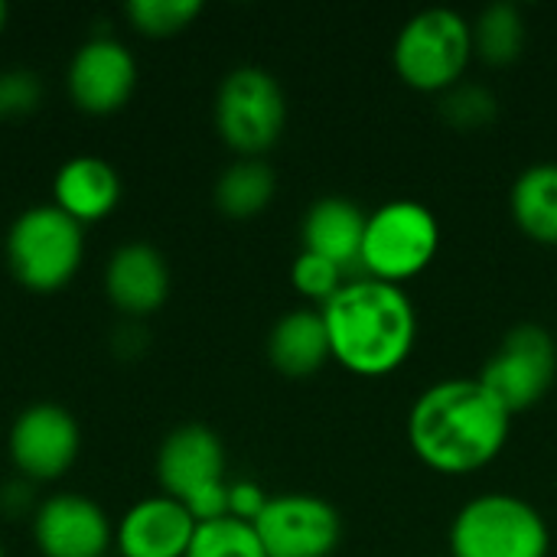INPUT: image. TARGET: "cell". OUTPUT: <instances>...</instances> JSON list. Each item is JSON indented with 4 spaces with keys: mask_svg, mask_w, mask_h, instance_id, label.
<instances>
[{
    "mask_svg": "<svg viewBox=\"0 0 557 557\" xmlns=\"http://www.w3.org/2000/svg\"><path fill=\"white\" fill-rule=\"evenodd\" d=\"M104 287L117 310L131 317H147L163 307L170 294V271L153 245L134 242V245H121L111 255L104 271Z\"/></svg>",
    "mask_w": 557,
    "mask_h": 557,
    "instance_id": "cell-15",
    "label": "cell"
},
{
    "mask_svg": "<svg viewBox=\"0 0 557 557\" xmlns=\"http://www.w3.org/2000/svg\"><path fill=\"white\" fill-rule=\"evenodd\" d=\"M441 248V225L424 202L395 199L379 206L366 222L362 271L372 281L398 284L418 277Z\"/></svg>",
    "mask_w": 557,
    "mask_h": 557,
    "instance_id": "cell-7",
    "label": "cell"
},
{
    "mask_svg": "<svg viewBox=\"0 0 557 557\" xmlns=\"http://www.w3.org/2000/svg\"><path fill=\"white\" fill-rule=\"evenodd\" d=\"M55 209H62L78 225L98 222L114 212L121 199V180L111 163L101 157H72L59 166L52 183Z\"/></svg>",
    "mask_w": 557,
    "mask_h": 557,
    "instance_id": "cell-17",
    "label": "cell"
},
{
    "mask_svg": "<svg viewBox=\"0 0 557 557\" xmlns=\"http://www.w3.org/2000/svg\"><path fill=\"white\" fill-rule=\"evenodd\" d=\"M512 414L480 379H447L421 392L408 414V441L418 460L444 476L490 467L509 441Z\"/></svg>",
    "mask_w": 557,
    "mask_h": 557,
    "instance_id": "cell-1",
    "label": "cell"
},
{
    "mask_svg": "<svg viewBox=\"0 0 557 557\" xmlns=\"http://www.w3.org/2000/svg\"><path fill=\"white\" fill-rule=\"evenodd\" d=\"M85 235L75 219L55 206H33L7 232V264L33 294L62 290L82 268Z\"/></svg>",
    "mask_w": 557,
    "mask_h": 557,
    "instance_id": "cell-3",
    "label": "cell"
},
{
    "mask_svg": "<svg viewBox=\"0 0 557 557\" xmlns=\"http://www.w3.org/2000/svg\"><path fill=\"white\" fill-rule=\"evenodd\" d=\"M124 13L134 23V29L144 36H173V33H183L202 13V3L199 0H131Z\"/></svg>",
    "mask_w": 557,
    "mask_h": 557,
    "instance_id": "cell-24",
    "label": "cell"
},
{
    "mask_svg": "<svg viewBox=\"0 0 557 557\" xmlns=\"http://www.w3.org/2000/svg\"><path fill=\"white\" fill-rule=\"evenodd\" d=\"M69 95L88 114H111L127 104L137 85L134 55L111 36L85 42L69 62Z\"/></svg>",
    "mask_w": 557,
    "mask_h": 557,
    "instance_id": "cell-13",
    "label": "cell"
},
{
    "mask_svg": "<svg viewBox=\"0 0 557 557\" xmlns=\"http://www.w3.org/2000/svg\"><path fill=\"white\" fill-rule=\"evenodd\" d=\"M78 421L59 405H33L10 428V460L26 480H59L78 457Z\"/></svg>",
    "mask_w": 557,
    "mask_h": 557,
    "instance_id": "cell-11",
    "label": "cell"
},
{
    "mask_svg": "<svg viewBox=\"0 0 557 557\" xmlns=\"http://www.w3.org/2000/svg\"><path fill=\"white\" fill-rule=\"evenodd\" d=\"M0 557H3V545H0Z\"/></svg>",
    "mask_w": 557,
    "mask_h": 557,
    "instance_id": "cell-30",
    "label": "cell"
},
{
    "mask_svg": "<svg viewBox=\"0 0 557 557\" xmlns=\"http://www.w3.org/2000/svg\"><path fill=\"white\" fill-rule=\"evenodd\" d=\"M196 519L183 503L170 496H150L137 503L114 529V545L121 557H186Z\"/></svg>",
    "mask_w": 557,
    "mask_h": 557,
    "instance_id": "cell-14",
    "label": "cell"
},
{
    "mask_svg": "<svg viewBox=\"0 0 557 557\" xmlns=\"http://www.w3.org/2000/svg\"><path fill=\"white\" fill-rule=\"evenodd\" d=\"M29 486H23V483H10L7 490H3V496H0V509L7 512V516H20L26 506H29Z\"/></svg>",
    "mask_w": 557,
    "mask_h": 557,
    "instance_id": "cell-28",
    "label": "cell"
},
{
    "mask_svg": "<svg viewBox=\"0 0 557 557\" xmlns=\"http://www.w3.org/2000/svg\"><path fill=\"white\" fill-rule=\"evenodd\" d=\"M496 114H499V101L483 85H454L441 98V117L454 131H463V134L490 127L496 121Z\"/></svg>",
    "mask_w": 557,
    "mask_h": 557,
    "instance_id": "cell-23",
    "label": "cell"
},
{
    "mask_svg": "<svg viewBox=\"0 0 557 557\" xmlns=\"http://www.w3.org/2000/svg\"><path fill=\"white\" fill-rule=\"evenodd\" d=\"M3 26H7V3L0 0V33H3Z\"/></svg>",
    "mask_w": 557,
    "mask_h": 557,
    "instance_id": "cell-29",
    "label": "cell"
},
{
    "mask_svg": "<svg viewBox=\"0 0 557 557\" xmlns=\"http://www.w3.org/2000/svg\"><path fill=\"white\" fill-rule=\"evenodd\" d=\"M268 503H271V496H268L258 483H251V480L228 483V516H232V519L255 525Z\"/></svg>",
    "mask_w": 557,
    "mask_h": 557,
    "instance_id": "cell-27",
    "label": "cell"
},
{
    "mask_svg": "<svg viewBox=\"0 0 557 557\" xmlns=\"http://www.w3.org/2000/svg\"><path fill=\"white\" fill-rule=\"evenodd\" d=\"M287 124V98L277 78L258 65L228 72L215 95V127L222 140L242 157L271 150Z\"/></svg>",
    "mask_w": 557,
    "mask_h": 557,
    "instance_id": "cell-8",
    "label": "cell"
},
{
    "mask_svg": "<svg viewBox=\"0 0 557 557\" xmlns=\"http://www.w3.org/2000/svg\"><path fill=\"white\" fill-rule=\"evenodd\" d=\"M186 557H268L261 548V539L255 532V525L238 522L232 516L215 519V522H202L196 525L193 545Z\"/></svg>",
    "mask_w": 557,
    "mask_h": 557,
    "instance_id": "cell-22",
    "label": "cell"
},
{
    "mask_svg": "<svg viewBox=\"0 0 557 557\" xmlns=\"http://www.w3.org/2000/svg\"><path fill=\"white\" fill-rule=\"evenodd\" d=\"M454 557H548L552 532L542 512L509 493L467 503L450 525Z\"/></svg>",
    "mask_w": 557,
    "mask_h": 557,
    "instance_id": "cell-6",
    "label": "cell"
},
{
    "mask_svg": "<svg viewBox=\"0 0 557 557\" xmlns=\"http://www.w3.org/2000/svg\"><path fill=\"white\" fill-rule=\"evenodd\" d=\"M268 356L281 375H290V379L317 375L333 359L323 313L320 310L284 313L268 336Z\"/></svg>",
    "mask_w": 557,
    "mask_h": 557,
    "instance_id": "cell-18",
    "label": "cell"
},
{
    "mask_svg": "<svg viewBox=\"0 0 557 557\" xmlns=\"http://www.w3.org/2000/svg\"><path fill=\"white\" fill-rule=\"evenodd\" d=\"M529 29H525V16L516 3H490L480 20L473 23V52L486 62V65H512L522 49H525Z\"/></svg>",
    "mask_w": 557,
    "mask_h": 557,
    "instance_id": "cell-21",
    "label": "cell"
},
{
    "mask_svg": "<svg viewBox=\"0 0 557 557\" xmlns=\"http://www.w3.org/2000/svg\"><path fill=\"white\" fill-rule=\"evenodd\" d=\"M290 281L294 287L317 300V304H330L343 287H346V271L336 268L333 261L320 258V255H310V251H300V258L294 261V271H290Z\"/></svg>",
    "mask_w": 557,
    "mask_h": 557,
    "instance_id": "cell-25",
    "label": "cell"
},
{
    "mask_svg": "<svg viewBox=\"0 0 557 557\" xmlns=\"http://www.w3.org/2000/svg\"><path fill=\"white\" fill-rule=\"evenodd\" d=\"M42 101V82L29 69L0 72V117H26Z\"/></svg>",
    "mask_w": 557,
    "mask_h": 557,
    "instance_id": "cell-26",
    "label": "cell"
},
{
    "mask_svg": "<svg viewBox=\"0 0 557 557\" xmlns=\"http://www.w3.org/2000/svg\"><path fill=\"white\" fill-rule=\"evenodd\" d=\"M33 539L42 557H104L114 529L98 503L75 493H59L39 503Z\"/></svg>",
    "mask_w": 557,
    "mask_h": 557,
    "instance_id": "cell-12",
    "label": "cell"
},
{
    "mask_svg": "<svg viewBox=\"0 0 557 557\" xmlns=\"http://www.w3.org/2000/svg\"><path fill=\"white\" fill-rule=\"evenodd\" d=\"M473 55V26L447 7L414 13L392 49L395 72L418 91H450Z\"/></svg>",
    "mask_w": 557,
    "mask_h": 557,
    "instance_id": "cell-5",
    "label": "cell"
},
{
    "mask_svg": "<svg viewBox=\"0 0 557 557\" xmlns=\"http://www.w3.org/2000/svg\"><path fill=\"white\" fill-rule=\"evenodd\" d=\"M333 359L362 379H382L398 372L418 336L414 304L398 284L349 281L323 310Z\"/></svg>",
    "mask_w": 557,
    "mask_h": 557,
    "instance_id": "cell-2",
    "label": "cell"
},
{
    "mask_svg": "<svg viewBox=\"0 0 557 557\" xmlns=\"http://www.w3.org/2000/svg\"><path fill=\"white\" fill-rule=\"evenodd\" d=\"M557 379V343L555 336L539 323L512 326L499 349L480 372L483 388L509 411H529L539 405Z\"/></svg>",
    "mask_w": 557,
    "mask_h": 557,
    "instance_id": "cell-9",
    "label": "cell"
},
{
    "mask_svg": "<svg viewBox=\"0 0 557 557\" xmlns=\"http://www.w3.org/2000/svg\"><path fill=\"white\" fill-rule=\"evenodd\" d=\"M512 219L542 245H557V163H535L512 183Z\"/></svg>",
    "mask_w": 557,
    "mask_h": 557,
    "instance_id": "cell-19",
    "label": "cell"
},
{
    "mask_svg": "<svg viewBox=\"0 0 557 557\" xmlns=\"http://www.w3.org/2000/svg\"><path fill=\"white\" fill-rule=\"evenodd\" d=\"M366 222L369 215L343 196L317 199L304 219V251L320 255L349 274L352 268H362Z\"/></svg>",
    "mask_w": 557,
    "mask_h": 557,
    "instance_id": "cell-16",
    "label": "cell"
},
{
    "mask_svg": "<svg viewBox=\"0 0 557 557\" xmlns=\"http://www.w3.org/2000/svg\"><path fill=\"white\" fill-rule=\"evenodd\" d=\"M274 189H277L274 170L258 157H242L219 176L215 206L228 219H255L268 209Z\"/></svg>",
    "mask_w": 557,
    "mask_h": 557,
    "instance_id": "cell-20",
    "label": "cell"
},
{
    "mask_svg": "<svg viewBox=\"0 0 557 557\" xmlns=\"http://www.w3.org/2000/svg\"><path fill=\"white\" fill-rule=\"evenodd\" d=\"M157 480L199 525L228 516L225 447L206 424H183L160 444Z\"/></svg>",
    "mask_w": 557,
    "mask_h": 557,
    "instance_id": "cell-4",
    "label": "cell"
},
{
    "mask_svg": "<svg viewBox=\"0 0 557 557\" xmlns=\"http://www.w3.org/2000/svg\"><path fill=\"white\" fill-rule=\"evenodd\" d=\"M268 557H333L343 542L339 512L310 493L271 496L255 522Z\"/></svg>",
    "mask_w": 557,
    "mask_h": 557,
    "instance_id": "cell-10",
    "label": "cell"
}]
</instances>
